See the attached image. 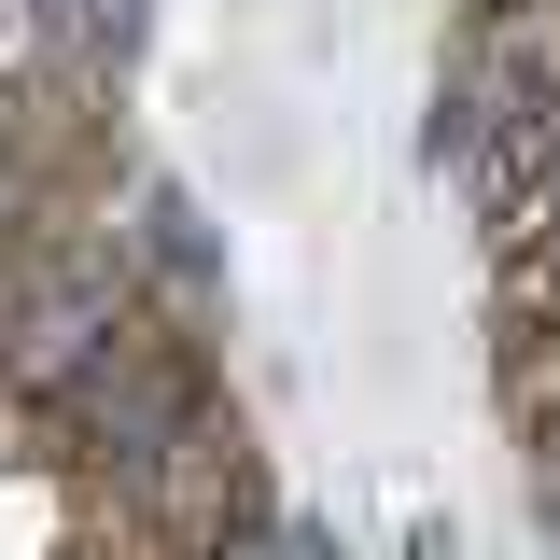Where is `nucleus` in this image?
I'll return each mask as SVG.
<instances>
[{"label": "nucleus", "mask_w": 560, "mask_h": 560, "mask_svg": "<svg viewBox=\"0 0 560 560\" xmlns=\"http://www.w3.org/2000/svg\"><path fill=\"white\" fill-rule=\"evenodd\" d=\"M98 504H113V533H127L140 560H197L210 533H238V518H267V490H253V434H238V407L210 393V407H183L140 463H113V477H84Z\"/></svg>", "instance_id": "f03ea898"}, {"label": "nucleus", "mask_w": 560, "mask_h": 560, "mask_svg": "<svg viewBox=\"0 0 560 560\" xmlns=\"http://www.w3.org/2000/svg\"><path fill=\"white\" fill-rule=\"evenodd\" d=\"M490 323H560V210L490 238Z\"/></svg>", "instance_id": "20e7f679"}, {"label": "nucleus", "mask_w": 560, "mask_h": 560, "mask_svg": "<svg viewBox=\"0 0 560 560\" xmlns=\"http://www.w3.org/2000/svg\"><path fill=\"white\" fill-rule=\"evenodd\" d=\"M140 294H154V280H140V224H113V210L70 224V238H28V267L0 280V407L43 420L70 378L113 350V323H127Z\"/></svg>", "instance_id": "f257e3e1"}, {"label": "nucleus", "mask_w": 560, "mask_h": 560, "mask_svg": "<svg viewBox=\"0 0 560 560\" xmlns=\"http://www.w3.org/2000/svg\"><path fill=\"white\" fill-rule=\"evenodd\" d=\"M490 407L518 434V463L560 448V323H490Z\"/></svg>", "instance_id": "7ed1b4c3"}]
</instances>
